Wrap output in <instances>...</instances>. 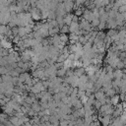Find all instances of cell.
<instances>
[{
    "mask_svg": "<svg viewBox=\"0 0 126 126\" xmlns=\"http://www.w3.org/2000/svg\"><path fill=\"white\" fill-rule=\"evenodd\" d=\"M73 16H74V15H72L71 13L66 14V15L64 16V24H65V25H67V26H70V25H71V23H72Z\"/></svg>",
    "mask_w": 126,
    "mask_h": 126,
    "instance_id": "cell-1",
    "label": "cell"
},
{
    "mask_svg": "<svg viewBox=\"0 0 126 126\" xmlns=\"http://www.w3.org/2000/svg\"><path fill=\"white\" fill-rule=\"evenodd\" d=\"M27 34H28V32H27V30H26V27H20L19 28V33H18V35L20 37H24Z\"/></svg>",
    "mask_w": 126,
    "mask_h": 126,
    "instance_id": "cell-2",
    "label": "cell"
},
{
    "mask_svg": "<svg viewBox=\"0 0 126 126\" xmlns=\"http://www.w3.org/2000/svg\"><path fill=\"white\" fill-rule=\"evenodd\" d=\"M66 73H67V69H66V68H64V67H62V68H60V69H58V70H57L56 75H57L59 78H61V77H63V76H65V75H66Z\"/></svg>",
    "mask_w": 126,
    "mask_h": 126,
    "instance_id": "cell-3",
    "label": "cell"
},
{
    "mask_svg": "<svg viewBox=\"0 0 126 126\" xmlns=\"http://www.w3.org/2000/svg\"><path fill=\"white\" fill-rule=\"evenodd\" d=\"M1 45H2V48H6V49H8V48L11 47V43L8 40H6L5 38H2L1 39Z\"/></svg>",
    "mask_w": 126,
    "mask_h": 126,
    "instance_id": "cell-4",
    "label": "cell"
},
{
    "mask_svg": "<svg viewBox=\"0 0 126 126\" xmlns=\"http://www.w3.org/2000/svg\"><path fill=\"white\" fill-rule=\"evenodd\" d=\"M113 75H114V79H122L123 72H122L120 69H117L116 71L113 72Z\"/></svg>",
    "mask_w": 126,
    "mask_h": 126,
    "instance_id": "cell-5",
    "label": "cell"
},
{
    "mask_svg": "<svg viewBox=\"0 0 126 126\" xmlns=\"http://www.w3.org/2000/svg\"><path fill=\"white\" fill-rule=\"evenodd\" d=\"M6 74H9V70L7 69L6 66H0V75H6Z\"/></svg>",
    "mask_w": 126,
    "mask_h": 126,
    "instance_id": "cell-6",
    "label": "cell"
},
{
    "mask_svg": "<svg viewBox=\"0 0 126 126\" xmlns=\"http://www.w3.org/2000/svg\"><path fill=\"white\" fill-rule=\"evenodd\" d=\"M68 39H69V37L66 35V33H61L60 34V40H61V43H65V42H67L68 41Z\"/></svg>",
    "mask_w": 126,
    "mask_h": 126,
    "instance_id": "cell-7",
    "label": "cell"
},
{
    "mask_svg": "<svg viewBox=\"0 0 126 126\" xmlns=\"http://www.w3.org/2000/svg\"><path fill=\"white\" fill-rule=\"evenodd\" d=\"M110 101H111L113 104H117V103H118V101H119V95H117V94H114L113 96H111V98H110Z\"/></svg>",
    "mask_w": 126,
    "mask_h": 126,
    "instance_id": "cell-8",
    "label": "cell"
},
{
    "mask_svg": "<svg viewBox=\"0 0 126 126\" xmlns=\"http://www.w3.org/2000/svg\"><path fill=\"white\" fill-rule=\"evenodd\" d=\"M60 32H61V33H67L68 32H70V28H69V26L64 25V26L60 29Z\"/></svg>",
    "mask_w": 126,
    "mask_h": 126,
    "instance_id": "cell-9",
    "label": "cell"
},
{
    "mask_svg": "<svg viewBox=\"0 0 126 126\" xmlns=\"http://www.w3.org/2000/svg\"><path fill=\"white\" fill-rule=\"evenodd\" d=\"M99 23H100V21H99V19H94V20H93L92 21V28L93 27H98V25H99Z\"/></svg>",
    "mask_w": 126,
    "mask_h": 126,
    "instance_id": "cell-10",
    "label": "cell"
},
{
    "mask_svg": "<svg viewBox=\"0 0 126 126\" xmlns=\"http://www.w3.org/2000/svg\"><path fill=\"white\" fill-rule=\"evenodd\" d=\"M115 34H117V32H116L115 30H109V31L107 32V33H106V35H107V36H110V37H112V36L115 35Z\"/></svg>",
    "mask_w": 126,
    "mask_h": 126,
    "instance_id": "cell-11",
    "label": "cell"
},
{
    "mask_svg": "<svg viewBox=\"0 0 126 126\" xmlns=\"http://www.w3.org/2000/svg\"><path fill=\"white\" fill-rule=\"evenodd\" d=\"M83 12H84V10L82 9V8H76V11H75V15L76 16H82L83 15Z\"/></svg>",
    "mask_w": 126,
    "mask_h": 126,
    "instance_id": "cell-12",
    "label": "cell"
},
{
    "mask_svg": "<svg viewBox=\"0 0 126 126\" xmlns=\"http://www.w3.org/2000/svg\"><path fill=\"white\" fill-rule=\"evenodd\" d=\"M88 0H75V5L76 6H81V5H85V3Z\"/></svg>",
    "mask_w": 126,
    "mask_h": 126,
    "instance_id": "cell-13",
    "label": "cell"
},
{
    "mask_svg": "<svg viewBox=\"0 0 126 126\" xmlns=\"http://www.w3.org/2000/svg\"><path fill=\"white\" fill-rule=\"evenodd\" d=\"M97 28H98V30H100V31H102L103 29H105V28H106V23H105V22H100Z\"/></svg>",
    "mask_w": 126,
    "mask_h": 126,
    "instance_id": "cell-14",
    "label": "cell"
},
{
    "mask_svg": "<svg viewBox=\"0 0 126 126\" xmlns=\"http://www.w3.org/2000/svg\"><path fill=\"white\" fill-rule=\"evenodd\" d=\"M121 2H122V4L123 5H126V0H120Z\"/></svg>",
    "mask_w": 126,
    "mask_h": 126,
    "instance_id": "cell-15",
    "label": "cell"
},
{
    "mask_svg": "<svg viewBox=\"0 0 126 126\" xmlns=\"http://www.w3.org/2000/svg\"><path fill=\"white\" fill-rule=\"evenodd\" d=\"M115 1H116V0H109V2H110V3H114Z\"/></svg>",
    "mask_w": 126,
    "mask_h": 126,
    "instance_id": "cell-16",
    "label": "cell"
},
{
    "mask_svg": "<svg viewBox=\"0 0 126 126\" xmlns=\"http://www.w3.org/2000/svg\"><path fill=\"white\" fill-rule=\"evenodd\" d=\"M88 1H89V2H91V3H94L95 0H88Z\"/></svg>",
    "mask_w": 126,
    "mask_h": 126,
    "instance_id": "cell-17",
    "label": "cell"
},
{
    "mask_svg": "<svg viewBox=\"0 0 126 126\" xmlns=\"http://www.w3.org/2000/svg\"><path fill=\"white\" fill-rule=\"evenodd\" d=\"M18 2H22V1H25V0H17Z\"/></svg>",
    "mask_w": 126,
    "mask_h": 126,
    "instance_id": "cell-18",
    "label": "cell"
}]
</instances>
